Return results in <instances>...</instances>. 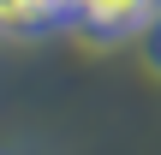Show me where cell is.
I'll return each instance as SVG.
<instances>
[{"instance_id": "obj_1", "label": "cell", "mask_w": 161, "mask_h": 155, "mask_svg": "<svg viewBox=\"0 0 161 155\" xmlns=\"http://www.w3.org/2000/svg\"><path fill=\"white\" fill-rule=\"evenodd\" d=\"M161 18V0H84L72 12V36L78 42H96V48H114V42H131V36H149Z\"/></svg>"}, {"instance_id": "obj_2", "label": "cell", "mask_w": 161, "mask_h": 155, "mask_svg": "<svg viewBox=\"0 0 161 155\" xmlns=\"http://www.w3.org/2000/svg\"><path fill=\"white\" fill-rule=\"evenodd\" d=\"M66 24V12H60V0H0V36H48V30H60Z\"/></svg>"}, {"instance_id": "obj_3", "label": "cell", "mask_w": 161, "mask_h": 155, "mask_svg": "<svg viewBox=\"0 0 161 155\" xmlns=\"http://www.w3.org/2000/svg\"><path fill=\"white\" fill-rule=\"evenodd\" d=\"M143 54H149V66H155V72H161V18H155V30L143 36Z\"/></svg>"}]
</instances>
